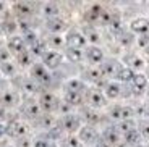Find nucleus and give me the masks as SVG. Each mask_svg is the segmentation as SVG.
<instances>
[{
	"mask_svg": "<svg viewBox=\"0 0 149 147\" xmlns=\"http://www.w3.org/2000/svg\"><path fill=\"white\" fill-rule=\"evenodd\" d=\"M83 99L88 102V105L93 107V108H101L107 103V99H105L104 92L97 87H88L83 94Z\"/></svg>",
	"mask_w": 149,
	"mask_h": 147,
	"instance_id": "obj_1",
	"label": "nucleus"
},
{
	"mask_svg": "<svg viewBox=\"0 0 149 147\" xmlns=\"http://www.w3.org/2000/svg\"><path fill=\"white\" fill-rule=\"evenodd\" d=\"M63 58H65V55L62 53V52L49 49L44 55H42V58H41L42 62L41 63L47 68L49 71H54V70H57V68H60V66L63 65Z\"/></svg>",
	"mask_w": 149,
	"mask_h": 147,
	"instance_id": "obj_2",
	"label": "nucleus"
},
{
	"mask_svg": "<svg viewBox=\"0 0 149 147\" xmlns=\"http://www.w3.org/2000/svg\"><path fill=\"white\" fill-rule=\"evenodd\" d=\"M31 78L39 86H49L52 83V73L42 63H33V66H31Z\"/></svg>",
	"mask_w": 149,
	"mask_h": 147,
	"instance_id": "obj_3",
	"label": "nucleus"
},
{
	"mask_svg": "<svg viewBox=\"0 0 149 147\" xmlns=\"http://www.w3.org/2000/svg\"><path fill=\"white\" fill-rule=\"evenodd\" d=\"M122 66H123L122 62H118L117 58H105L97 68H99V71H101L102 78H105V79H113Z\"/></svg>",
	"mask_w": 149,
	"mask_h": 147,
	"instance_id": "obj_4",
	"label": "nucleus"
},
{
	"mask_svg": "<svg viewBox=\"0 0 149 147\" xmlns=\"http://www.w3.org/2000/svg\"><path fill=\"white\" fill-rule=\"evenodd\" d=\"M39 107L41 110H44L45 113H52V112H57L60 107V102L52 92L49 91H44L41 94V99H39Z\"/></svg>",
	"mask_w": 149,
	"mask_h": 147,
	"instance_id": "obj_5",
	"label": "nucleus"
},
{
	"mask_svg": "<svg viewBox=\"0 0 149 147\" xmlns=\"http://www.w3.org/2000/svg\"><path fill=\"white\" fill-rule=\"evenodd\" d=\"M84 60L91 66H99L105 60L104 50L101 47H97V45H88L84 49Z\"/></svg>",
	"mask_w": 149,
	"mask_h": 147,
	"instance_id": "obj_6",
	"label": "nucleus"
},
{
	"mask_svg": "<svg viewBox=\"0 0 149 147\" xmlns=\"http://www.w3.org/2000/svg\"><path fill=\"white\" fill-rule=\"evenodd\" d=\"M78 139L81 141L83 146H96L99 142V132L93 128V126H81V129L78 131Z\"/></svg>",
	"mask_w": 149,
	"mask_h": 147,
	"instance_id": "obj_7",
	"label": "nucleus"
},
{
	"mask_svg": "<svg viewBox=\"0 0 149 147\" xmlns=\"http://www.w3.org/2000/svg\"><path fill=\"white\" fill-rule=\"evenodd\" d=\"M65 42H67V47L81 49V50H83V47H86V44H88L86 37L83 36V33L78 29H68L67 36H65Z\"/></svg>",
	"mask_w": 149,
	"mask_h": 147,
	"instance_id": "obj_8",
	"label": "nucleus"
},
{
	"mask_svg": "<svg viewBox=\"0 0 149 147\" xmlns=\"http://www.w3.org/2000/svg\"><path fill=\"white\" fill-rule=\"evenodd\" d=\"M110 116L117 121H127L133 120L134 116V108L130 105H113L110 108Z\"/></svg>",
	"mask_w": 149,
	"mask_h": 147,
	"instance_id": "obj_9",
	"label": "nucleus"
},
{
	"mask_svg": "<svg viewBox=\"0 0 149 147\" xmlns=\"http://www.w3.org/2000/svg\"><path fill=\"white\" fill-rule=\"evenodd\" d=\"M101 91L104 92V96L107 100H115L122 96V84L113 81V79H107V81L104 83Z\"/></svg>",
	"mask_w": 149,
	"mask_h": 147,
	"instance_id": "obj_10",
	"label": "nucleus"
},
{
	"mask_svg": "<svg viewBox=\"0 0 149 147\" xmlns=\"http://www.w3.org/2000/svg\"><path fill=\"white\" fill-rule=\"evenodd\" d=\"M125 66H128V68H131V70L134 71V73H141V70H144L146 68V60L143 58L141 55H138V53H134V52H131V53H127V57H125Z\"/></svg>",
	"mask_w": 149,
	"mask_h": 147,
	"instance_id": "obj_11",
	"label": "nucleus"
},
{
	"mask_svg": "<svg viewBox=\"0 0 149 147\" xmlns=\"http://www.w3.org/2000/svg\"><path fill=\"white\" fill-rule=\"evenodd\" d=\"M62 129L68 132H74L81 129V118L74 113H65L62 118Z\"/></svg>",
	"mask_w": 149,
	"mask_h": 147,
	"instance_id": "obj_12",
	"label": "nucleus"
},
{
	"mask_svg": "<svg viewBox=\"0 0 149 147\" xmlns=\"http://www.w3.org/2000/svg\"><path fill=\"white\" fill-rule=\"evenodd\" d=\"M130 84H131L133 94H146V91L149 87V81H148V78H146L144 73H136Z\"/></svg>",
	"mask_w": 149,
	"mask_h": 147,
	"instance_id": "obj_13",
	"label": "nucleus"
},
{
	"mask_svg": "<svg viewBox=\"0 0 149 147\" xmlns=\"http://www.w3.org/2000/svg\"><path fill=\"white\" fill-rule=\"evenodd\" d=\"M7 50L11 52V53H16V55L26 50V44H24V41H23V36L15 34V36L8 37L7 39Z\"/></svg>",
	"mask_w": 149,
	"mask_h": 147,
	"instance_id": "obj_14",
	"label": "nucleus"
},
{
	"mask_svg": "<svg viewBox=\"0 0 149 147\" xmlns=\"http://www.w3.org/2000/svg\"><path fill=\"white\" fill-rule=\"evenodd\" d=\"M130 31L136 34H148L149 33V19L144 18V16H138V18L131 19L130 23Z\"/></svg>",
	"mask_w": 149,
	"mask_h": 147,
	"instance_id": "obj_15",
	"label": "nucleus"
},
{
	"mask_svg": "<svg viewBox=\"0 0 149 147\" xmlns=\"http://www.w3.org/2000/svg\"><path fill=\"white\" fill-rule=\"evenodd\" d=\"M120 137H122V132L118 131L117 126H109L102 131V139H104L105 144L109 146H115V144L120 142Z\"/></svg>",
	"mask_w": 149,
	"mask_h": 147,
	"instance_id": "obj_16",
	"label": "nucleus"
},
{
	"mask_svg": "<svg viewBox=\"0 0 149 147\" xmlns=\"http://www.w3.org/2000/svg\"><path fill=\"white\" fill-rule=\"evenodd\" d=\"M86 83L81 78H70L65 83V92H78V94H84L86 91Z\"/></svg>",
	"mask_w": 149,
	"mask_h": 147,
	"instance_id": "obj_17",
	"label": "nucleus"
},
{
	"mask_svg": "<svg viewBox=\"0 0 149 147\" xmlns=\"http://www.w3.org/2000/svg\"><path fill=\"white\" fill-rule=\"evenodd\" d=\"M7 132L11 134V136H15V137H23L28 134V126L21 120H15L13 123H10L7 126Z\"/></svg>",
	"mask_w": 149,
	"mask_h": 147,
	"instance_id": "obj_18",
	"label": "nucleus"
},
{
	"mask_svg": "<svg viewBox=\"0 0 149 147\" xmlns=\"http://www.w3.org/2000/svg\"><path fill=\"white\" fill-rule=\"evenodd\" d=\"M83 76H84V79L91 81L93 84H101V83L107 81V79L102 78V74H101V71H99L97 66H89V68H86L84 73H83ZM84 79H83V81H84Z\"/></svg>",
	"mask_w": 149,
	"mask_h": 147,
	"instance_id": "obj_19",
	"label": "nucleus"
},
{
	"mask_svg": "<svg viewBox=\"0 0 149 147\" xmlns=\"http://www.w3.org/2000/svg\"><path fill=\"white\" fill-rule=\"evenodd\" d=\"M47 29L50 31L52 34H60V33H63L65 29H67V23L63 21V19L60 18H52V19H47Z\"/></svg>",
	"mask_w": 149,
	"mask_h": 147,
	"instance_id": "obj_20",
	"label": "nucleus"
},
{
	"mask_svg": "<svg viewBox=\"0 0 149 147\" xmlns=\"http://www.w3.org/2000/svg\"><path fill=\"white\" fill-rule=\"evenodd\" d=\"M18 102H19V96H18V92L13 91V89H8V91L3 94V97L0 99V105L3 107V108L5 107H13Z\"/></svg>",
	"mask_w": 149,
	"mask_h": 147,
	"instance_id": "obj_21",
	"label": "nucleus"
},
{
	"mask_svg": "<svg viewBox=\"0 0 149 147\" xmlns=\"http://www.w3.org/2000/svg\"><path fill=\"white\" fill-rule=\"evenodd\" d=\"M134 71L131 70V68H128V66H125L123 65L122 68H120V71L117 73V76L113 78V81H117V83H131L133 81V78H134Z\"/></svg>",
	"mask_w": 149,
	"mask_h": 147,
	"instance_id": "obj_22",
	"label": "nucleus"
},
{
	"mask_svg": "<svg viewBox=\"0 0 149 147\" xmlns=\"http://www.w3.org/2000/svg\"><path fill=\"white\" fill-rule=\"evenodd\" d=\"M65 57L70 60L71 63H81L84 60V50L81 49H73V47H67L65 49Z\"/></svg>",
	"mask_w": 149,
	"mask_h": 147,
	"instance_id": "obj_23",
	"label": "nucleus"
},
{
	"mask_svg": "<svg viewBox=\"0 0 149 147\" xmlns=\"http://www.w3.org/2000/svg\"><path fill=\"white\" fill-rule=\"evenodd\" d=\"M23 115L28 118H39L41 116V107L36 102H28L23 105Z\"/></svg>",
	"mask_w": 149,
	"mask_h": 147,
	"instance_id": "obj_24",
	"label": "nucleus"
},
{
	"mask_svg": "<svg viewBox=\"0 0 149 147\" xmlns=\"http://www.w3.org/2000/svg\"><path fill=\"white\" fill-rule=\"evenodd\" d=\"M42 15H44L47 19L58 18V15H60L58 5L54 3V2H47V3H44V5H42Z\"/></svg>",
	"mask_w": 149,
	"mask_h": 147,
	"instance_id": "obj_25",
	"label": "nucleus"
},
{
	"mask_svg": "<svg viewBox=\"0 0 149 147\" xmlns=\"http://www.w3.org/2000/svg\"><path fill=\"white\" fill-rule=\"evenodd\" d=\"M81 33H83V36L86 37V41L91 42V45H96L97 42L101 41V34H99V31H97L94 26H88V28H84Z\"/></svg>",
	"mask_w": 149,
	"mask_h": 147,
	"instance_id": "obj_26",
	"label": "nucleus"
},
{
	"mask_svg": "<svg viewBox=\"0 0 149 147\" xmlns=\"http://www.w3.org/2000/svg\"><path fill=\"white\" fill-rule=\"evenodd\" d=\"M45 44H47L49 47H52V50L60 52V49H63L65 45H67V42H65V37H62L60 34H52V36H49Z\"/></svg>",
	"mask_w": 149,
	"mask_h": 147,
	"instance_id": "obj_27",
	"label": "nucleus"
},
{
	"mask_svg": "<svg viewBox=\"0 0 149 147\" xmlns=\"http://www.w3.org/2000/svg\"><path fill=\"white\" fill-rule=\"evenodd\" d=\"M21 91L28 92V94H36L39 91V84L34 81L33 78H23L21 79Z\"/></svg>",
	"mask_w": 149,
	"mask_h": 147,
	"instance_id": "obj_28",
	"label": "nucleus"
},
{
	"mask_svg": "<svg viewBox=\"0 0 149 147\" xmlns=\"http://www.w3.org/2000/svg\"><path fill=\"white\" fill-rule=\"evenodd\" d=\"M123 137H125V142H127L128 146H133V147L139 146V144H141V139H143L139 131H138V128L130 131V132H127V134H123Z\"/></svg>",
	"mask_w": 149,
	"mask_h": 147,
	"instance_id": "obj_29",
	"label": "nucleus"
},
{
	"mask_svg": "<svg viewBox=\"0 0 149 147\" xmlns=\"http://www.w3.org/2000/svg\"><path fill=\"white\" fill-rule=\"evenodd\" d=\"M47 50H49L47 44H45L44 41H37L34 45H31V47H29V53H31V55H33V57H41V58H42V55H44Z\"/></svg>",
	"mask_w": 149,
	"mask_h": 147,
	"instance_id": "obj_30",
	"label": "nucleus"
},
{
	"mask_svg": "<svg viewBox=\"0 0 149 147\" xmlns=\"http://www.w3.org/2000/svg\"><path fill=\"white\" fill-rule=\"evenodd\" d=\"M63 102L68 103L70 107H74V105H79L83 102V94H78V92H65V97H63Z\"/></svg>",
	"mask_w": 149,
	"mask_h": 147,
	"instance_id": "obj_31",
	"label": "nucleus"
},
{
	"mask_svg": "<svg viewBox=\"0 0 149 147\" xmlns=\"http://www.w3.org/2000/svg\"><path fill=\"white\" fill-rule=\"evenodd\" d=\"M118 37H120L118 42L123 45V47H130L131 44L136 42V37L133 36V33H131L130 29H128V31H122V33L118 34Z\"/></svg>",
	"mask_w": 149,
	"mask_h": 147,
	"instance_id": "obj_32",
	"label": "nucleus"
},
{
	"mask_svg": "<svg viewBox=\"0 0 149 147\" xmlns=\"http://www.w3.org/2000/svg\"><path fill=\"white\" fill-rule=\"evenodd\" d=\"M0 74H5V78H11L16 74V66L11 62L0 63Z\"/></svg>",
	"mask_w": 149,
	"mask_h": 147,
	"instance_id": "obj_33",
	"label": "nucleus"
},
{
	"mask_svg": "<svg viewBox=\"0 0 149 147\" xmlns=\"http://www.w3.org/2000/svg\"><path fill=\"white\" fill-rule=\"evenodd\" d=\"M16 58H18V63L21 66H33V63H31V58H33V55L29 53V50H24L21 52V53H18L16 55Z\"/></svg>",
	"mask_w": 149,
	"mask_h": 147,
	"instance_id": "obj_34",
	"label": "nucleus"
},
{
	"mask_svg": "<svg viewBox=\"0 0 149 147\" xmlns=\"http://www.w3.org/2000/svg\"><path fill=\"white\" fill-rule=\"evenodd\" d=\"M23 41H24V44L26 45H34L37 41H39V37H37V34H36V31L34 29H31V31H28V33H24L23 34Z\"/></svg>",
	"mask_w": 149,
	"mask_h": 147,
	"instance_id": "obj_35",
	"label": "nucleus"
},
{
	"mask_svg": "<svg viewBox=\"0 0 149 147\" xmlns=\"http://www.w3.org/2000/svg\"><path fill=\"white\" fill-rule=\"evenodd\" d=\"M134 44L138 45L139 49H143V50H144V49L149 45V33H148V34H141V36H138V37H136V42H134Z\"/></svg>",
	"mask_w": 149,
	"mask_h": 147,
	"instance_id": "obj_36",
	"label": "nucleus"
},
{
	"mask_svg": "<svg viewBox=\"0 0 149 147\" xmlns=\"http://www.w3.org/2000/svg\"><path fill=\"white\" fill-rule=\"evenodd\" d=\"M16 10H18L21 15H31V13H33V5L31 3H18L16 5Z\"/></svg>",
	"mask_w": 149,
	"mask_h": 147,
	"instance_id": "obj_37",
	"label": "nucleus"
},
{
	"mask_svg": "<svg viewBox=\"0 0 149 147\" xmlns=\"http://www.w3.org/2000/svg\"><path fill=\"white\" fill-rule=\"evenodd\" d=\"M65 146L67 147H83V144H81V141L78 139V136H70L68 141L65 142Z\"/></svg>",
	"mask_w": 149,
	"mask_h": 147,
	"instance_id": "obj_38",
	"label": "nucleus"
},
{
	"mask_svg": "<svg viewBox=\"0 0 149 147\" xmlns=\"http://www.w3.org/2000/svg\"><path fill=\"white\" fill-rule=\"evenodd\" d=\"M139 128L141 129H138V131H139V134H141V137H149V123L144 121Z\"/></svg>",
	"mask_w": 149,
	"mask_h": 147,
	"instance_id": "obj_39",
	"label": "nucleus"
},
{
	"mask_svg": "<svg viewBox=\"0 0 149 147\" xmlns=\"http://www.w3.org/2000/svg\"><path fill=\"white\" fill-rule=\"evenodd\" d=\"M8 58H10V53H8V50H5V49H2V50H0V63H5V62H8Z\"/></svg>",
	"mask_w": 149,
	"mask_h": 147,
	"instance_id": "obj_40",
	"label": "nucleus"
},
{
	"mask_svg": "<svg viewBox=\"0 0 149 147\" xmlns=\"http://www.w3.org/2000/svg\"><path fill=\"white\" fill-rule=\"evenodd\" d=\"M7 134V126L3 125V123H0V139Z\"/></svg>",
	"mask_w": 149,
	"mask_h": 147,
	"instance_id": "obj_41",
	"label": "nucleus"
},
{
	"mask_svg": "<svg viewBox=\"0 0 149 147\" xmlns=\"http://www.w3.org/2000/svg\"><path fill=\"white\" fill-rule=\"evenodd\" d=\"M5 115H7V110H5L2 105H0V123H2V120L5 118Z\"/></svg>",
	"mask_w": 149,
	"mask_h": 147,
	"instance_id": "obj_42",
	"label": "nucleus"
},
{
	"mask_svg": "<svg viewBox=\"0 0 149 147\" xmlns=\"http://www.w3.org/2000/svg\"><path fill=\"white\" fill-rule=\"evenodd\" d=\"M94 147H110V146H109V144H105L104 141H99V142H97Z\"/></svg>",
	"mask_w": 149,
	"mask_h": 147,
	"instance_id": "obj_43",
	"label": "nucleus"
},
{
	"mask_svg": "<svg viewBox=\"0 0 149 147\" xmlns=\"http://www.w3.org/2000/svg\"><path fill=\"white\" fill-rule=\"evenodd\" d=\"M144 74H146V78H148V81H149V63L146 65V68H144Z\"/></svg>",
	"mask_w": 149,
	"mask_h": 147,
	"instance_id": "obj_44",
	"label": "nucleus"
},
{
	"mask_svg": "<svg viewBox=\"0 0 149 147\" xmlns=\"http://www.w3.org/2000/svg\"><path fill=\"white\" fill-rule=\"evenodd\" d=\"M5 92H7V91H5L3 87H2V83H0V99L3 97V94H5Z\"/></svg>",
	"mask_w": 149,
	"mask_h": 147,
	"instance_id": "obj_45",
	"label": "nucleus"
},
{
	"mask_svg": "<svg viewBox=\"0 0 149 147\" xmlns=\"http://www.w3.org/2000/svg\"><path fill=\"white\" fill-rule=\"evenodd\" d=\"M144 55H146V57H148V58H149V45H148V47L144 49Z\"/></svg>",
	"mask_w": 149,
	"mask_h": 147,
	"instance_id": "obj_46",
	"label": "nucleus"
},
{
	"mask_svg": "<svg viewBox=\"0 0 149 147\" xmlns=\"http://www.w3.org/2000/svg\"><path fill=\"white\" fill-rule=\"evenodd\" d=\"M5 8H7V5H5V3H0V11L5 10Z\"/></svg>",
	"mask_w": 149,
	"mask_h": 147,
	"instance_id": "obj_47",
	"label": "nucleus"
},
{
	"mask_svg": "<svg viewBox=\"0 0 149 147\" xmlns=\"http://www.w3.org/2000/svg\"><path fill=\"white\" fill-rule=\"evenodd\" d=\"M146 96H148V97H149V87H148V91H146Z\"/></svg>",
	"mask_w": 149,
	"mask_h": 147,
	"instance_id": "obj_48",
	"label": "nucleus"
},
{
	"mask_svg": "<svg viewBox=\"0 0 149 147\" xmlns=\"http://www.w3.org/2000/svg\"><path fill=\"white\" fill-rule=\"evenodd\" d=\"M0 78H2V74H0Z\"/></svg>",
	"mask_w": 149,
	"mask_h": 147,
	"instance_id": "obj_49",
	"label": "nucleus"
},
{
	"mask_svg": "<svg viewBox=\"0 0 149 147\" xmlns=\"http://www.w3.org/2000/svg\"><path fill=\"white\" fill-rule=\"evenodd\" d=\"M65 147H67V146H65Z\"/></svg>",
	"mask_w": 149,
	"mask_h": 147,
	"instance_id": "obj_50",
	"label": "nucleus"
}]
</instances>
